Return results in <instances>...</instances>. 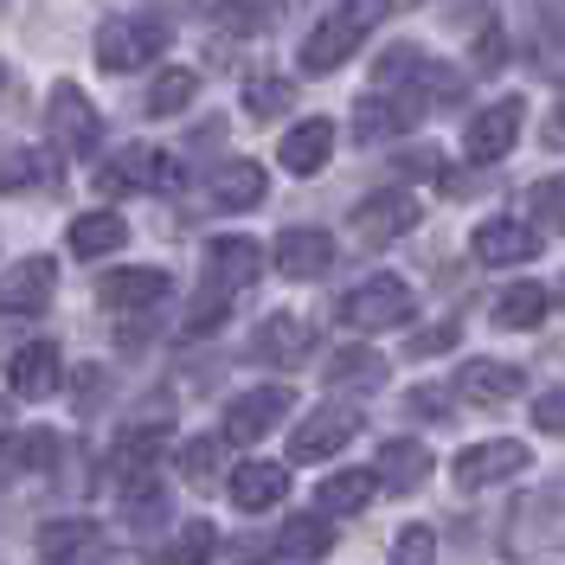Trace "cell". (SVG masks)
I'll list each match as a JSON object with an SVG mask.
<instances>
[{
  "instance_id": "cell-21",
  "label": "cell",
  "mask_w": 565,
  "mask_h": 565,
  "mask_svg": "<svg viewBox=\"0 0 565 565\" xmlns=\"http://www.w3.org/2000/svg\"><path fill=\"white\" fill-rule=\"evenodd\" d=\"M39 565H97V521H52V527H39Z\"/></svg>"
},
{
  "instance_id": "cell-41",
  "label": "cell",
  "mask_w": 565,
  "mask_h": 565,
  "mask_svg": "<svg viewBox=\"0 0 565 565\" xmlns=\"http://www.w3.org/2000/svg\"><path fill=\"white\" fill-rule=\"evenodd\" d=\"M533 424H540L546 437H565V386H553V392L533 398Z\"/></svg>"
},
{
  "instance_id": "cell-46",
  "label": "cell",
  "mask_w": 565,
  "mask_h": 565,
  "mask_svg": "<svg viewBox=\"0 0 565 565\" xmlns=\"http://www.w3.org/2000/svg\"><path fill=\"white\" fill-rule=\"evenodd\" d=\"M0 430H7V405H0Z\"/></svg>"
},
{
  "instance_id": "cell-2",
  "label": "cell",
  "mask_w": 565,
  "mask_h": 565,
  "mask_svg": "<svg viewBox=\"0 0 565 565\" xmlns=\"http://www.w3.org/2000/svg\"><path fill=\"white\" fill-rule=\"evenodd\" d=\"M412 309H418V296H412V282L405 277H366L360 289H348L341 296V321H348L353 334H386V328H405L412 321Z\"/></svg>"
},
{
  "instance_id": "cell-8",
  "label": "cell",
  "mask_w": 565,
  "mask_h": 565,
  "mask_svg": "<svg viewBox=\"0 0 565 565\" xmlns=\"http://www.w3.org/2000/svg\"><path fill=\"white\" fill-rule=\"evenodd\" d=\"M521 116H527V104H521V97H501V104L476 109V116H469V129H462V154H469L476 168L501 161V154L521 141Z\"/></svg>"
},
{
  "instance_id": "cell-28",
  "label": "cell",
  "mask_w": 565,
  "mask_h": 565,
  "mask_svg": "<svg viewBox=\"0 0 565 565\" xmlns=\"http://www.w3.org/2000/svg\"><path fill=\"white\" fill-rule=\"evenodd\" d=\"M328 386L334 392H380L386 386V360L373 348H341L328 360Z\"/></svg>"
},
{
  "instance_id": "cell-30",
  "label": "cell",
  "mask_w": 565,
  "mask_h": 565,
  "mask_svg": "<svg viewBox=\"0 0 565 565\" xmlns=\"http://www.w3.org/2000/svg\"><path fill=\"white\" fill-rule=\"evenodd\" d=\"M277 553L282 559H328V553H334V527H328V514H296V521L277 533Z\"/></svg>"
},
{
  "instance_id": "cell-7",
  "label": "cell",
  "mask_w": 565,
  "mask_h": 565,
  "mask_svg": "<svg viewBox=\"0 0 565 565\" xmlns=\"http://www.w3.org/2000/svg\"><path fill=\"white\" fill-rule=\"evenodd\" d=\"M457 489H494V482H508V476H527L533 469V450L527 444H514V437H489V444H469L457 462Z\"/></svg>"
},
{
  "instance_id": "cell-32",
  "label": "cell",
  "mask_w": 565,
  "mask_h": 565,
  "mask_svg": "<svg viewBox=\"0 0 565 565\" xmlns=\"http://www.w3.org/2000/svg\"><path fill=\"white\" fill-rule=\"evenodd\" d=\"M212 553H218V527H212V521H186V527H174V540L161 546V565H212Z\"/></svg>"
},
{
  "instance_id": "cell-45",
  "label": "cell",
  "mask_w": 565,
  "mask_h": 565,
  "mask_svg": "<svg viewBox=\"0 0 565 565\" xmlns=\"http://www.w3.org/2000/svg\"><path fill=\"white\" fill-rule=\"evenodd\" d=\"M559 129H565V90H559Z\"/></svg>"
},
{
  "instance_id": "cell-31",
  "label": "cell",
  "mask_w": 565,
  "mask_h": 565,
  "mask_svg": "<svg viewBox=\"0 0 565 565\" xmlns=\"http://www.w3.org/2000/svg\"><path fill=\"white\" fill-rule=\"evenodd\" d=\"M193 90H200L193 65H161L154 84H148V116H180V109L193 104Z\"/></svg>"
},
{
  "instance_id": "cell-17",
  "label": "cell",
  "mask_w": 565,
  "mask_h": 565,
  "mask_svg": "<svg viewBox=\"0 0 565 565\" xmlns=\"http://www.w3.org/2000/svg\"><path fill=\"white\" fill-rule=\"evenodd\" d=\"M168 289H174V282H168L161 264H141V270H109V277L97 282V302H104V309H136L141 316V309H154Z\"/></svg>"
},
{
  "instance_id": "cell-15",
  "label": "cell",
  "mask_w": 565,
  "mask_h": 565,
  "mask_svg": "<svg viewBox=\"0 0 565 565\" xmlns=\"http://www.w3.org/2000/svg\"><path fill=\"white\" fill-rule=\"evenodd\" d=\"M309 348H316V321L289 316V309L264 316V321H257V334H250V353H257L264 366H296Z\"/></svg>"
},
{
  "instance_id": "cell-12",
  "label": "cell",
  "mask_w": 565,
  "mask_h": 565,
  "mask_svg": "<svg viewBox=\"0 0 565 565\" xmlns=\"http://www.w3.org/2000/svg\"><path fill=\"white\" fill-rule=\"evenodd\" d=\"M58 289V264L52 257H20L0 270V316H39Z\"/></svg>"
},
{
  "instance_id": "cell-23",
  "label": "cell",
  "mask_w": 565,
  "mask_h": 565,
  "mask_svg": "<svg viewBox=\"0 0 565 565\" xmlns=\"http://www.w3.org/2000/svg\"><path fill=\"white\" fill-rule=\"evenodd\" d=\"M225 489H232V501L245 514H264V508H277L282 494H289V476H282V462H238Z\"/></svg>"
},
{
  "instance_id": "cell-25",
  "label": "cell",
  "mask_w": 565,
  "mask_h": 565,
  "mask_svg": "<svg viewBox=\"0 0 565 565\" xmlns=\"http://www.w3.org/2000/svg\"><path fill=\"white\" fill-rule=\"evenodd\" d=\"M122 245H129V218H116L109 206L71 218V257H116Z\"/></svg>"
},
{
  "instance_id": "cell-18",
  "label": "cell",
  "mask_w": 565,
  "mask_h": 565,
  "mask_svg": "<svg viewBox=\"0 0 565 565\" xmlns=\"http://www.w3.org/2000/svg\"><path fill=\"white\" fill-rule=\"evenodd\" d=\"M264 277V250L250 245V238H212L206 245V282H218V289H250V282Z\"/></svg>"
},
{
  "instance_id": "cell-19",
  "label": "cell",
  "mask_w": 565,
  "mask_h": 565,
  "mask_svg": "<svg viewBox=\"0 0 565 565\" xmlns=\"http://www.w3.org/2000/svg\"><path fill=\"white\" fill-rule=\"evenodd\" d=\"M521 386H527V373L508 366V360H469V366L457 373V392L469 398V405H508Z\"/></svg>"
},
{
  "instance_id": "cell-47",
  "label": "cell",
  "mask_w": 565,
  "mask_h": 565,
  "mask_svg": "<svg viewBox=\"0 0 565 565\" xmlns=\"http://www.w3.org/2000/svg\"><path fill=\"white\" fill-rule=\"evenodd\" d=\"M0 77H7V65H0Z\"/></svg>"
},
{
  "instance_id": "cell-1",
  "label": "cell",
  "mask_w": 565,
  "mask_h": 565,
  "mask_svg": "<svg viewBox=\"0 0 565 565\" xmlns=\"http://www.w3.org/2000/svg\"><path fill=\"white\" fill-rule=\"evenodd\" d=\"M386 20V0H334L328 13L316 20V33L302 39V71L309 77H328V71H341L366 45V33Z\"/></svg>"
},
{
  "instance_id": "cell-9",
  "label": "cell",
  "mask_w": 565,
  "mask_h": 565,
  "mask_svg": "<svg viewBox=\"0 0 565 565\" xmlns=\"http://www.w3.org/2000/svg\"><path fill=\"white\" fill-rule=\"evenodd\" d=\"M360 418H353V405H316L309 418L289 430V462H321L334 457V450H348Z\"/></svg>"
},
{
  "instance_id": "cell-38",
  "label": "cell",
  "mask_w": 565,
  "mask_h": 565,
  "mask_svg": "<svg viewBox=\"0 0 565 565\" xmlns=\"http://www.w3.org/2000/svg\"><path fill=\"white\" fill-rule=\"evenodd\" d=\"M225 309H232V289H218V282H206V289H200V302L186 309V334H212V328L225 321Z\"/></svg>"
},
{
  "instance_id": "cell-37",
  "label": "cell",
  "mask_w": 565,
  "mask_h": 565,
  "mask_svg": "<svg viewBox=\"0 0 565 565\" xmlns=\"http://www.w3.org/2000/svg\"><path fill=\"white\" fill-rule=\"evenodd\" d=\"M45 168H52V154H39V148H13L7 168H0V186H13V193H20V186H39V180H52Z\"/></svg>"
},
{
  "instance_id": "cell-44",
  "label": "cell",
  "mask_w": 565,
  "mask_h": 565,
  "mask_svg": "<svg viewBox=\"0 0 565 565\" xmlns=\"http://www.w3.org/2000/svg\"><path fill=\"white\" fill-rule=\"evenodd\" d=\"M232 559H238V565L277 559V533H250V540H238V546H232Z\"/></svg>"
},
{
  "instance_id": "cell-39",
  "label": "cell",
  "mask_w": 565,
  "mask_h": 565,
  "mask_svg": "<svg viewBox=\"0 0 565 565\" xmlns=\"http://www.w3.org/2000/svg\"><path fill=\"white\" fill-rule=\"evenodd\" d=\"M527 212L540 218V225L565 232V180H540V186L527 193Z\"/></svg>"
},
{
  "instance_id": "cell-6",
  "label": "cell",
  "mask_w": 565,
  "mask_h": 565,
  "mask_svg": "<svg viewBox=\"0 0 565 565\" xmlns=\"http://www.w3.org/2000/svg\"><path fill=\"white\" fill-rule=\"evenodd\" d=\"M418 200L405 193V186H386V193H366L360 206H353V238L360 245H392V238H405V232H418Z\"/></svg>"
},
{
  "instance_id": "cell-20",
  "label": "cell",
  "mask_w": 565,
  "mask_h": 565,
  "mask_svg": "<svg viewBox=\"0 0 565 565\" xmlns=\"http://www.w3.org/2000/svg\"><path fill=\"white\" fill-rule=\"evenodd\" d=\"M373 476H380L386 494H412L430 476V450H424L418 437H392L386 450H380V462H373Z\"/></svg>"
},
{
  "instance_id": "cell-33",
  "label": "cell",
  "mask_w": 565,
  "mask_h": 565,
  "mask_svg": "<svg viewBox=\"0 0 565 565\" xmlns=\"http://www.w3.org/2000/svg\"><path fill=\"white\" fill-rule=\"evenodd\" d=\"M296 109V84L289 77H245V116H257V122H270V116H289Z\"/></svg>"
},
{
  "instance_id": "cell-26",
  "label": "cell",
  "mask_w": 565,
  "mask_h": 565,
  "mask_svg": "<svg viewBox=\"0 0 565 565\" xmlns=\"http://www.w3.org/2000/svg\"><path fill=\"white\" fill-rule=\"evenodd\" d=\"M553 309V296L540 289V282H514V289H501L494 296V328H508V334H533L540 321Z\"/></svg>"
},
{
  "instance_id": "cell-27",
  "label": "cell",
  "mask_w": 565,
  "mask_h": 565,
  "mask_svg": "<svg viewBox=\"0 0 565 565\" xmlns=\"http://www.w3.org/2000/svg\"><path fill=\"white\" fill-rule=\"evenodd\" d=\"M380 494V476L373 469H341L316 489V514H360L366 501Z\"/></svg>"
},
{
  "instance_id": "cell-3",
  "label": "cell",
  "mask_w": 565,
  "mask_h": 565,
  "mask_svg": "<svg viewBox=\"0 0 565 565\" xmlns=\"http://www.w3.org/2000/svg\"><path fill=\"white\" fill-rule=\"evenodd\" d=\"M168 52V20H148V13H116V20H104L97 26V65L104 71H141L154 65Z\"/></svg>"
},
{
  "instance_id": "cell-22",
  "label": "cell",
  "mask_w": 565,
  "mask_h": 565,
  "mask_svg": "<svg viewBox=\"0 0 565 565\" xmlns=\"http://www.w3.org/2000/svg\"><path fill=\"white\" fill-rule=\"evenodd\" d=\"M514 540L521 546H565V489H546V494H533V501H521Z\"/></svg>"
},
{
  "instance_id": "cell-35",
  "label": "cell",
  "mask_w": 565,
  "mask_h": 565,
  "mask_svg": "<svg viewBox=\"0 0 565 565\" xmlns=\"http://www.w3.org/2000/svg\"><path fill=\"white\" fill-rule=\"evenodd\" d=\"M180 476H186L193 489L218 482V437H193V444L180 450Z\"/></svg>"
},
{
  "instance_id": "cell-34",
  "label": "cell",
  "mask_w": 565,
  "mask_h": 565,
  "mask_svg": "<svg viewBox=\"0 0 565 565\" xmlns=\"http://www.w3.org/2000/svg\"><path fill=\"white\" fill-rule=\"evenodd\" d=\"M218 20H225L232 33L257 39V33H270V26L282 20V0H218Z\"/></svg>"
},
{
  "instance_id": "cell-14",
  "label": "cell",
  "mask_w": 565,
  "mask_h": 565,
  "mask_svg": "<svg viewBox=\"0 0 565 565\" xmlns=\"http://www.w3.org/2000/svg\"><path fill=\"white\" fill-rule=\"evenodd\" d=\"M7 386H13V398H58V386H65L58 348L52 341H26V348L7 360Z\"/></svg>"
},
{
  "instance_id": "cell-5",
  "label": "cell",
  "mask_w": 565,
  "mask_h": 565,
  "mask_svg": "<svg viewBox=\"0 0 565 565\" xmlns=\"http://www.w3.org/2000/svg\"><path fill=\"white\" fill-rule=\"evenodd\" d=\"M45 129H52V141H58L65 154H90V148L104 141V116H97V104L65 77V84H52V97H45Z\"/></svg>"
},
{
  "instance_id": "cell-29",
  "label": "cell",
  "mask_w": 565,
  "mask_h": 565,
  "mask_svg": "<svg viewBox=\"0 0 565 565\" xmlns=\"http://www.w3.org/2000/svg\"><path fill=\"white\" fill-rule=\"evenodd\" d=\"M161 444H168V424H136V430H122V444L109 450V469L129 482V476H141V469H154Z\"/></svg>"
},
{
  "instance_id": "cell-42",
  "label": "cell",
  "mask_w": 565,
  "mask_h": 565,
  "mask_svg": "<svg viewBox=\"0 0 565 565\" xmlns=\"http://www.w3.org/2000/svg\"><path fill=\"white\" fill-rule=\"evenodd\" d=\"M457 321H437V328H424V334H412V360H430V353H444V348H457Z\"/></svg>"
},
{
  "instance_id": "cell-10",
  "label": "cell",
  "mask_w": 565,
  "mask_h": 565,
  "mask_svg": "<svg viewBox=\"0 0 565 565\" xmlns=\"http://www.w3.org/2000/svg\"><path fill=\"white\" fill-rule=\"evenodd\" d=\"M469 250H476V264H489V270H521V264L540 257V232H533L527 218H482L476 238H469Z\"/></svg>"
},
{
  "instance_id": "cell-16",
  "label": "cell",
  "mask_w": 565,
  "mask_h": 565,
  "mask_svg": "<svg viewBox=\"0 0 565 565\" xmlns=\"http://www.w3.org/2000/svg\"><path fill=\"white\" fill-rule=\"evenodd\" d=\"M328 154H334V122H328V116H302V122L282 136V148H277V161L296 180L321 174V168H328Z\"/></svg>"
},
{
  "instance_id": "cell-4",
  "label": "cell",
  "mask_w": 565,
  "mask_h": 565,
  "mask_svg": "<svg viewBox=\"0 0 565 565\" xmlns=\"http://www.w3.org/2000/svg\"><path fill=\"white\" fill-rule=\"evenodd\" d=\"M180 161L174 154H161V148H141V141H129V148H116L104 168H97V186L104 193H154V186H180Z\"/></svg>"
},
{
  "instance_id": "cell-40",
  "label": "cell",
  "mask_w": 565,
  "mask_h": 565,
  "mask_svg": "<svg viewBox=\"0 0 565 565\" xmlns=\"http://www.w3.org/2000/svg\"><path fill=\"white\" fill-rule=\"evenodd\" d=\"M392 168H398L405 180H437V174H444V154H437L430 141H418V148H405V154H398Z\"/></svg>"
},
{
  "instance_id": "cell-13",
  "label": "cell",
  "mask_w": 565,
  "mask_h": 565,
  "mask_svg": "<svg viewBox=\"0 0 565 565\" xmlns=\"http://www.w3.org/2000/svg\"><path fill=\"white\" fill-rule=\"evenodd\" d=\"M277 270L289 282H316L334 270V238L321 232V225H289L277 238Z\"/></svg>"
},
{
  "instance_id": "cell-36",
  "label": "cell",
  "mask_w": 565,
  "mask_h": 565,
  "mask_svg": "<svg viewBox=\"0 0 565 565\" xmlns=\"http://www.w3.org/2000/svg\"><path fill=\"white\" fill-rule=\"evenodd\" d=\"M392 565H437V527H398L392 540Z\"/></svg>"
},
{
  "instance_id": "cell-24",
  "label": "cell",
  "mask_w": 565,
  "mask_h": 565,
  "mask_svg": "<svg viewBox=\"0 0 565 565\" xmlns=\"http://www.w3.org/2000/svg\"><path fill=\"white\" fill-rule=\"evenodd\" d=\"M264 168L257 161H225V168H212V206L218 212H250L264 206Z\"/></svg>"
},
{
  "instance_id": "cell-43",
  "label": "cell",
  "mask_w": 565,
  "mask_h": 565,
  "mask_svg": "<svg viewBox=\"0 0 565 565\" xmlns=\"http://www.w3.org/2000/svg\"><path fill=\"white\" fill-rule=\"evenodd\" d=\"M405 412H412V418H450V392L444 386H418L412 398H405Z\"/></svg>"
},
{
  "instance_id": "cell-11",
  "label": "cell",
  "mask_w": 565,
  "mask_h": 565,
  "mask_svg": "<svg viewBox=\"0 0 565 565\" xmlns=\"http://www.w3.org/2000/svg\"><path fill=\"white\" fill-rule=\"evenodd\" d=\"M289 405H296V392H289V386H250V392H238V398L225 405V437H232V444H257L264 430H277V424L289 418Z\"/></svg>"
}]
</instances>
